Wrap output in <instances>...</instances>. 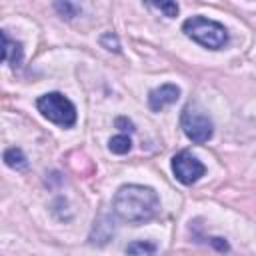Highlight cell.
<instances>
[{
	"label": "cell",
	"instance_id": "8fae6325",
	"mask_svg": "<svg viewBox=\"0 0 256 256\" xmlns=\"http://www.w3.org/2000/svg\"><path fill=\"white\" fill-rule=\"evenodd\" d=\"M154 252H156V246L144 240H136L126 246V254H154Z\"/></svg>",
	"mask_w": 256,
	"mask_h": 256
},
{
	"label": "cell",
	"instance_id": "277c9868",
	"mask_svg": "<svg viewBox=\"0 0 256 256\" xmlns=\"http://www.w3.org/2000/svg\"><path fill=\"white\" fill-rule=\"evenodd\" d=\"M180 126H182V132L186 134V138L192 140L194 144H204L214 134V124H212L210 116L196 104H188L182 110Z\"/></svg>",
	"mask_w": 256,
	"mask_h": 256
},
{
	"label": "cell",
	"instance_id": "5bb4252c",
	"mask_svg": "<svg viewBox=\"0 0 256 256\" xmlns=\"http://www.w3.org/2000/svg\"><path fill=\"white\" fill-rule=\"evenodd\" d=\"M210 242H212V244H214V246H216L218 250H228V244H226V242H224L222 238H212Z\"/></svg>",
	"mask_w": 256,
	"mask_h": 256
},
{
	"label": "cell",
	"instance_id": "6da1fadb",
	"mask_svg": "<svg viewBox=\"0 0 256 256\" xmlns=\"http://www.w3.org/2000/svg\"><path fill=\"white\" fill-rule=\"evenodd\" d=\"M160 208V198L150 186L124 184L118 188L112 200L114 214L124 222H146L156 216Z\"/></svg>",
	"mask_w": 256,
	"mask_h": 256
},
{
	"label": "cell",
	"instance_id": "52a82bcc",
	"mask_svg": "<svg viewBox=\"0 0 256 256\" xmlns=\"http://www.w3.org/2000/svg\"><path fill=\"white\" fill-rule=\"evenodd\" d=\"M2 40H4V48H2V58H4V62L10 64L12 68H18V66L22 64V56H24L22 44L16 42V40H12V38L8 36V32H2Z\"/></svg>",
	"mask_w": 256,
	"mask_h": 256
},
{
	"label": "cell",
	"instance_id": "4fadbf2b",
	"mask_svg": "<svg viewBox=\"0 0 256 256\" xmlns=\"http://www.w3.org/2000/svg\"><path fill=\"white\" fill-rule=\"evenodd\" d=\"M116 126H120V130H134L132 122L126 120V118H118V120H116Z\"/></svg>",
	"mask_w": 256,
	"mask_h": 256
},
{
	"label": "cell",
	"instance_id": "3957f363",
	"mask_svg": "<svg viewBox=\"0 0 256 256\" xmlns=\"http://www.w3.org/2000/svg\"><path fill=\"white\" fill-rule=\"evenodd\" d=\"M36 108H38V112L46 120H50L52 124H58L62 128H70L76 122V108H74V104L64 94H60V92L42 94L36 100Z\"/></svg>",
	"mask_w": 256,
	"mask_h": 256
},
{
	"label": "cell",
	"instance_id": "7c38bea8",
	"mask_svg": "<svg viewBox=\"0 0 256 256\" xmlns=\"http://www.w3.org/2000/svg\"><path fill=\"white\" fill-rule=\"evenodd\" d=\"M100 44H102L106 50H110V52H120V42H118V38H116L112 32H106V34H102V38H100Z\"/></svg>",
	"mask_w": 256,
	"mask_h": 256
},
{
	"label": "cell",
	"instance_id": "9c48e42d",
	"mask_svg": "<svg viewBox=\"0 0 256 256\" xmlns=\"http://www.w3.org/2000/svg\"><path fill=\"white\" fill-rule=\"evenodd\" d=\"M150 8H156V10H160L164 16H168V18H174V16H178V4L174 2V0H144Z\"/></svg>",
	"mask_w": 256,
	"mask_h": 256
},
{
	"label": "cell",
	"instance_id": "ba28073f",
	"mask_svg": "<svg viewBox=\"0 0 256 256\" xmlns=\"http://www.w3.org/2000/svg\"><path fill=\"white\" fill-rule=\"evenodd\" d=\"M4 162H6V166L12 168V170H24V168L28 166V160H26L24 152H22L20 148H16V146L4 150Z\"/></svg>",
	"mask_w": 256,
	"mask_h": 256
},
{
	"label": "cell",
	"instance_id": "5b68a950",
	"mask_svg": "<svg viewBox=\"0 0 256 256\" xmlns=\"http://www.w3.org/2000/svg\"><path fill=\"white\" fill-rule=\"evenodd\" d=\"M172 172L180 184L192 186L194 182H198L204 176L206 166L194 154H190L188 150H182L172 158Z\"/></svg>",
	"mask_w": 256,
	"mask_h": 256
},
{
	"label": "cell",
	"instance_id": "7a4b0ae2",
	"mask_svg": "<svg viewBox=\"0 0 256 256\" xmlns=\"http://www.w3.org/2000/svg\"><path fill=\"white\" fill-rule=\"evenodd\" d=\"M182 32L194 42H198L200 46L210 48V50H220L228 42V30L220 22L204 18V16H192L184 20Z\"/></svg>",
	"mask_w": 256,
	"mask_h": 256
},
{
	"label": "cell",
	"instance_id": "30bf717a",
	"mask_svg": "<svg viewBox=\"0 0 256 256\" xmlns=\"http://www.w3.org/2000/svg\"><path fill=\"white\" fill-rule=\"evenodd\" d=\"M108 148H110V152H114V154H126V152L132 148V140H130V136H126V134H118V136H112V138H110Z\"/></svg>",
	"mask_w": 256,
	"mask_h": 256
},
{
	"label": "cell",
	"instance_id": "8992f818",
	"mask_svg": "<svg viewBox=\"0 0 256 256\" xmlns=\"http://www.w3.org/2000/svg\"><path fill=\"white\" fill-rule=\"evenodd\" d=\"M178 98H180V88L176 84H162V86L150 90V94H148V106H150V110L160 112L166 106H172Z\"/></svg>",
	"mask_w": 256,
	"mask_h": 256
}]
</instances>
